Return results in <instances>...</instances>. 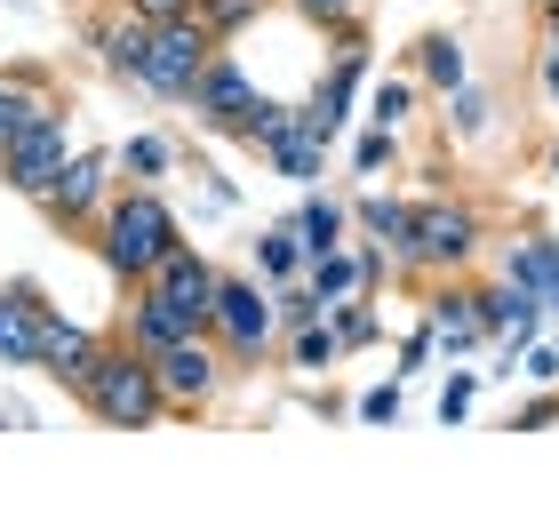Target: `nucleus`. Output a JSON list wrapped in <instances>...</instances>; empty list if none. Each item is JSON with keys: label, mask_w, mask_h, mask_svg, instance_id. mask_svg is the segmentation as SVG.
Returning <instances> with one entry per match:
<instances>
[{"label": "nucleus", "mask_w": 559, "mask_h": 528, "mask_svg": "<svg viewBox=\"0 0 559 528\" xmlns=\"http://www.w3.org/2000/svg\"><path fill=\"white\" fill-rule=\"evenodd\" d=\"M185 240H192V224H185V209L168 200V185H112L105 216H96V233H88L96 265L112 272V289L152 281L160 257H168V248H185Z\"/></svg>", "instance_id": "obj_1"}, {"label": "nucleus", "mask_w": 559, "mask_h": 528, "mask_svg": "<svg viewBox=\"0 0 559 528\" xmlns=\"http://www.w3.org/2000/svg\"><path fill=\"white\" fill-rule=\"evenodd\" d=\"M479 257H488V209L455 185H431L408 209V240L392 248V289H424L440 272H472Z\"/></svg>", "instance_id": "obj_2"}, {"label": "nucleus", "mask_w": 559, "mask_h": 528, "mask_svg": "<svg viewBox=\"0 0 559 528\" xmlns=\"http://www.w3.org/2000/svg\"><path fill=\"white\" fill-rule=\"evenodd\" d=\"M72 409H88L105 433H160L168 424V392H160V368H152L129 337L105 329V352H96L88 385L72 392Z\"/></svg>", "instance_id": "obj_3"}, {"label": "nucleus", "mask_w": 559, "mask_h": 528, "mask_svg": "<svg viewBox=\"0 0 559 528\" xmlns=\"http://www.w3.org/2000/svg\"><path fill=\"white\" fill-rule=\"evenodd\" d=\"M209 337H216L224 361H233V376L272 368V352H280V313H272V289H264L248 265H240V272L224 265L216 305H209Z\"/></svg>", "instance_id": "obj_4"}, {"label": "nucleus", "mask_w": 559, "mask_h": 528, "mask_svg": "<svg viewBox=\"0 0 559 528\" xmlns=\"http://www.w3.org/2000/svg\"><path fill=\"white\" fill-rule=\"evenodd\" d=\"M368 72H376V33H368V16H360V24H344V33H328V64L312 72V89L296 96L304 120H312L320 137H344L352 120H360Z\"/></svg>", "instance_id": "obj_5"}, {"label": "nucleus", "mask_w": 559, "mask_h": 528, "mask_svg": "<svg viewBox=\"0 0 559 528\" xmlns=\"http://www.w3.org/2000/svg\"><path fill=\"white\" fill-rule=\"evenodd\" d=\"M240 153H257L280 185H320L328 161H336V137H320L312 120H304V105H288V96H264V113H257V129H248Z\"/></svg>", "instance_id": "obj_6"}, {"label": "nucleus", "mask_w": 559, "mask_h": 528, "mask_svg": "<svg viewBox=\"0 0 559 528\" xmlns=\"http://www.w3.org/2000/svg\"><path fill=\"white\" fill-rule=\"evenodd\" d=\"M112 185H120L112 144H72V161L48 176V192L33 200V209L48 216V233H57V240H88L96 216H105V200H112Z\"/></svg>", "instance_id": "obj_7"}, {"label": "nucleus", "mask_w": 559, "mask_h": 528, "mask_svg": "<svg viewBox=\"0 0 559 528\" xmlns=\"http://www.w3.org/2000/svg\"><path fill=\"white\" fill-rule=\"evenodd\" d=\"M264 81L248 72L233 48H216L209 72H200V89L185 96V113H192V137H216V144H248V129H257V113H264Z\"/></svg>", "instance_id": "obj_8"}, {"label": "nucleus", "mask_w": 559, "mask_h": 528, "mask_svg": "<svg viewBox=\"0 0 559 528\" xmlns=\"http://www.w3.org/2000/svg\"><path fill=\"white\" fill-rule=\"evenodd\" d=\"M216 33L200 16H168V24H152V57L136 72V96H152V105H168V113H185V96L200 89V72H209L216 57Z\"/></svg>", "instance_id": "obj_9"}, {"label": "nucleus", "mask_w": 559, "mask_h": 528, "mask_svg": "<svg viewBox=\"0 0 559 528\" xmlns=\"http://www.w3.org/2000/svg\"><path fill=\"white\" fill-rule=\"evenodd\" d=\"M64 161H72V96L48 105L40 120H24V129L0 144V185H9L16 200H40L48 176H57Z\"/></svg>", "instance_id": "obj_10"}, {"label": "nucleus", "mask_w": 559, "mask_h": 528, "mask_svg": "<svg viewBox=\"0 0 559 528\" xmlns=\"http://www.w3.org/2000/svg\"><path fill=\"white\" fill-rule=\"evenodd\" d=\"M152 368H160V392H168V416H209L224 385H240L233 361L216 352V337H176L168 352H152Z\"/></svg>", "instance_id": "obj_11"}, {"label": "nucleus", "mask_w": 559, "mask_h": 528, "mask_svg": "<svg viewBox=\"0 0 559 528\" xmlns=\"http://www.w3.org/2000/svg\"><path fill=\"white\" fill-rule=\"evenodd\" d=\"M416 320L431 329L440 344V361H472V352H488V329H479V296H472V272H440V281L416 289Z\"/></svg>", "instance_id": "obj_12"}, {"label": "nucleus", "mask_w": 559, "mask_h": 528, "mask_svg": "<svg viewBox=\"0 0 559 528\" xmlns=\"http://www.w3.org/2000/svg\"><path fill=\"white\" fill-rule=\"evenodd\" d=\"M112 337H129L144 361H152V352H168L176 337H209V329H192V320L176 313L152 281H136V289H120V305H112Z\"/></svg>", "instance_id": "obj_13"}, {"label": "nucleus", "mask_w": 559, "mask_h": 528, "mask_svg": "<svg viewBox=\"0 0 559 528\" xmlns=\"http://www.w3.org/2000/svg\"><path fill=\"white\" fill-rule=\"evenodd\" d=\"M216 281H224V265L209 257L200 240H185V248H168L160 257V272H152V289L168 296L176 313L192 320V329H209V305H216Z\"/></svg>", "instance_id": "obj_14"}, {"label": "nucleus", "mask_w": 559, "mask_h": 528, "mask_svg": "<svg viewBox=\"0 0 559 528\" xmlns=\"http://www.w3.org/2000/svg\"><path fill=\"white\" fill-rule=\"evenodd\" d=\"M496 272L520 281L527 296H544V313H551V296H559V233L551 224H520V233L496 248Z\"/></svg>", "instance_id": "obj_15"}, {"label": "nucleus", "mask_w": 559, "mask_h": 528, "mask_svg": "<svg viewBox=\"0 0 559 528\" xmlns=\"http://www.w3.org/2000/svg\"><path fill=\"white\" fill-rule=\"evenodd\" d=\"M408 72L424 81L431 105H440L448 89H464V81H472V48H464V33H455V24H431V33H416V40H408Z\"/></svg>", "instance_id": "obj_16"}, {"label": "nucleus", "mask_w": 559, "mask_h": 528, "mask_svg": "<svg viewBox=\"0 0 559 528\" xmlns=\"http://www.w3.org/2000/svg\"><path fill=\"white\" fill-rule=\"evenodd\" d=\"M96 352H105V329H88V320H57V329H48V352H40V376L48 385H57L64 400L88 385V368H96Z\"/></svg>", "instance_id": "obj_17"}, {"label": "nucleus", "mask_w": 559, "mask_h": 528, "mask_svg": "<svg viewBox=\"0 0 559 528\" xmlns=\"http://www.w3.org/2000/svg\"><path fill=\"white\" fill-rule=\"evenodd\" d=\"M288 224H296L304 265H312V257H328V248H344V240H352V200H344V192H328V185H304V200L288 209Z\"/></svg>", "instance_id": "obj_18"}, {"label": "nucleus", "mask_w": 559, "mask_h": 528, "mask_svg": "<svg viewBox=\"0 0 559 528\" xmlns=\"http://www.w3.org/2000/svg\"><path fill=\"white\" fill-rule=\"evenodd\" d=\"M112 168H120V185H168V176H185V137L176 129H129L112 144Z\"/></svg>", "instance_id": "obj_19"}, {"label": "nucleus", "mask_w": 559, "mask_h": 528, "mask_svg": "<svg viewBox=\"0 0 559 528\" xmlns=\"http://www.w3.org/2000/svg\"><path fill=\"white\" fill-rule=\"evenodd\" d=\"M48 105H64V89H57L48 64H0V144H9L24 120H40Z\"/></svg>", "instance_id": "obj_20"}, {"label": "nucleus", "mask_w": 559, "mask_h": 528, "mask_svg": "<svg viewBox=\"0 0 559 528\" xmlns=\"http://www.w3.org/2000/svg\"><path fill=\"white\" fill-rule=\"evenodd\" d=\"M424 105H431V96H424V81H416L408 64H400V72H368V89H360V120H376V129H400V137L424 120Z\"/></svg>", "instance_id": "obj_21"}, {"label": "nucleus", "mask_w": 559, "mask_h": 528, "mask_svg": "<svg viewBox=\"0 0 559 528\" xmlns=\"http://www.w3.org/2000/svg\"><path fill=\"white\" fill-rule=\"evenodd\" d=\"M352 200V233L376 240L392 257L400 240H408V209H416V192H392V185H368V192H344Z\"/></svg>", "instance_id": "obj_22"}, {"label": "nucleus", "mask_w": 559, "mask_h": 528, "mask_svg": "<svg viewBox=\"0 0 559 528\" xmlns=\"http://www.w3.org/2000/svg\"><path fill=\"white\" fill-rule=\"evenodd\" d=\"M328 329H336V344H344V361L352 352H376L384 344V289H360V296H344V305H328Z\"/></svg>", "instance_id": "obj_23"}, {"label": "nucleus", "mask_w": 559, "mask_h": 528, "mask_svg": "<svg viewBox=\"0 0 559 528\" xmlns=\"http://www.w3.org/2000/svg\"><path fill=\"white\" fill-rule=\"evenodd\" d=\"M248 272H257L264 289H288L296 272H304V248H296V224L288 216L257 224V240H248Z\"/></svg>", "instance_id": "obj_24"}, {"label": "nucleus", "mask_w": 559, "mask_h": 528, "mask_svg": "<svg viewBox=\"0 0 559 528\" xmlns=\"http://www.w3.org/2000/svg\"><path fill=\"white\" fill-rule=\"evenodd\" d=\"M440 137H455V144H479V137H496V89H488V81H464V89H448V96H440Z\"/></svg>", "instance_id": "obj_25"}, {"label": "nucleus", "mask_w": 559, "mask_h": 528, "mask_svg": "<svg viewBox=\"0 0 559 528\" xmlns=\"http://www.w3.org/2000/svg\"><path fill=\"white\" fill-rule=\"evenodd\" d=\"M272 361L288 376H328V368H344V344H336V329H328V313H320V320H304V329L280 337Z\"/></svg>", "instance_id": "obj_26"}, {"label": "nucleus", "mask_w": 559, "mask_h": 528, "mask_svg": "<svg viewBox=\"0 0 559 528\" xmlns=\"http://www.w3.org/2000/svg\"><path fill=\"white\" fill-rule=\"evenodd\" d=\"M352 176H368V185H384V176H400L408 168V137L400 129H376V120H360V129H352Z\"/></svg>", "instance_id": "obj_27"}, {"label": "nucleus", "mask_w": 559, "mask_h": 528, "mask_svg": "<svg viewBox=\"0 0 559 528\" xmlns=\"http://www.w3.org/2000/svg\"><path fill=\"white\" fill-rule=\"evenodd\" d=\"M280 9V0H192V16L200 24H209V33L224 40V48H233V40H248V33H257V24Z\"/></svg>", "instance_id": "obj_28"}, {"label": "nucleus", "mask_w": 559, "mask_h": 528, "mask_svg": "<svg viewBox=\"0 0 559 528\" xmlns=\"http://www.w3.org/2000/svg\"><path fill=\"white\" fill-rule=\"evenodd\" d=\"M185 161H192V209H200V216H233V209H240V185H233L209 153H192V137H185Z\"/></svg>", "instance_id": "obj_29"}, {"label": "nucleus", "mask_w": 559, "mask_h": 528, "mask_svg": "<svg viewBox=\"0 0 559 528\" xmlns=\"http://www.w3.org/2000/svg\"><path fill=\"white\" fill-rule=\"evenodd\" d=\"M472 409H479V368H448V376H440V400H431L440 433H455V424H472Z\"/></svg>", "instance_id": "obj_30"}, {"label": "nucleus", "mask_w": 559, "mask_h": 528, "mask_svg": "<svg viewBox=\"0 0 559 528\" xmlns=\"http://www.w3.org/2000/svg\"><path fill=\"white\" fill-rule=\"evenodd\" d=\"M296 24H312V33H344V24L368 16V0H280Z\"/></svg>", "instance_id": "obj_31"}, {"label": "nucleus", "mask_w": 559, "mask_h": 528, "mask_svg": "<svg viewBox=\"0 0 559 528\" xmlns=\"http://www.w3.org/2000/svg\"><path fill=\"white\" fill-rule=\"evenodd\" d=\"M400 409H408V385L384 376V385H368L360 400H352V424H400Z\"/></svg>", "instance_id": "obj_32"}, {"label": "nucleus", "mask_w": 559, "mask_h": 528, "mask_svg": "<svg viewBox=\"0 0 559 528\" xmlns=\"http://www.w3.org/2000/svg\"><path fill=\"white\" fill-rule=\"evenodd\" d=\"M551 424H559V385H536L512 416H503V433H551Z\"/></svg>", "instance_id": "obj_33"}, {"label": "nucleus", "mask_w": 559, "mask_h": 528, "mask_svg": "<svg viewBox=\"0 0 559 528\" xmlns=\"http://www.w3.org/2000/svg\"><path fill=\"white\" fill-rule=\"evenodd\" d=\"M431 361H440V344H431V329H424V320H416V329H408V337H400V361H392V376H400V385H416V376H424Z\"/></svg>", "instance_id": "obj_34"}, {"label": "nucleus", "mask_w": 559, "mask_h": 528, "mask_svg": "<svg viewBox=\"0 0 559 528\" xmlns=\"http://www.w3.org/2000/svg\"><path fill=\"white\" fill-rule=\"evenodd\" d=\"M520 376H527V385H559V337H551V329L520 352Z\"/></svg>", "instance_id": "obj_35"}, {"label": "nucleus", "mask_w": 559, "mask_h": 528, "mask_svg": "<svg viewBox=\"0 0 559 528\" xmlns=\"http://www.w3.org/2000/svg\"><path fill=\"white\" fill-rule=\"evenodd\" d=\"M536 96L544 113H559V40H536Z\"/></svg>", "instance_id": "obj_36"}, {"label": "nucleus", "mask_w": 559, "mask_h": 528, "mask_svg": "<svg viewBox=\"0 0 559 528\" xmlns=\"http://www.w3.org/2000/svg\"><path fill=\"white\" fill-rule=\"evenodd\" d=\"M120 9H136L144 24H168V16H192V0H120Z\"/></svg>", "instance_id": "obj_37"}, {"label": "nucleus", "mask_w": 559, "mask_h": 528, "mask_svg": "<svg viewBox=\"0 0 559 528\" xmlns=\"http://www.w3.org/2000/svg\"><path fill=\"white\" fill-rule=\"evenodd\" d=\"M536 33H544V40H559V0H536Z\"/></svg>", "instance_id": "obj_38"}, {"label": "nucleus", "mask_w": 559, "mask_h": 528, "mask_svg": "<svg viewBox=\"0 0 559 528\" xmlns=\"http://www.w3.org/2000/svg\"><path fill=\"white\" fill-rule=\"evenodd\" d=\"M544 176H551V185H559V137L544 144Z\"/></svg>", "instance_id": "obj_39"}, {"label": "nucleus", "mask_w": 559, "mask_h": 528, "mask_svg": "<svg viewBox=\"0 0 559 528\" xmlns=\"http://www.w3.org/2000/svg\"><path fill=\"white\" fill-rule=\"evenodd\" d=\"M551 320H559V296H551Z\"/></svg>", "instance_id": "obj_40"}, {"label": "nucleus", "mask_w": 559, "mask_h": 528, "mask_svg": "<svg viewBox=\"0 0 559 528\" xmlns=\"http://www.w3.org/2000/svg\"><path fill=\"white\" fill-rule=\"evenodd\" d=\"M81 9H88V0H81Z\"/></svg>", "instance_id": "obj_41"}]
</instances>
